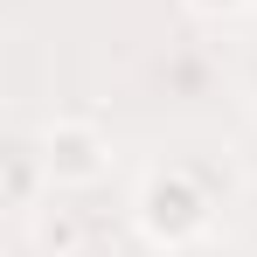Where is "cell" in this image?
I'll return each instance as SVG.
<instances>
[{"mask_svg": "<svg viewBox=\"0 0 257 257\" xmlns=\"http://www.w3.org/2000/svg\"><path fill=\"white\" fill-rule=\"evenodd\" d=\"M139 229L153 243L181 250V243H195L209 229V195L188 174H146V188H139Z\"/></svg>", "mask_w": 257, "mask_h": 257, "instance_id": "obj_1", "label": "cell"}, {"mask_svg": "<svg viewBox=\"0 0 257 257\" xmlns=\"http://www.w3.org/2000/svg\"><path fill=\"white\" fill-rule=\"evenodd\" d=\"M42 174L49 181H97L104 174V132L77 125V118H56L42 132Z\"/></svg>", "mask_w": 257, "mask_h": 257, "instance_id": "obj_2", "label": "cell"}, {"mask_svg": "<svg viewBox=\"0 0 257 257\" xmlns=\"http://www.w3.org/2000/svg\"><path fill=\"white\" fill-rule=\"evenodd\" d=\"M35 160H42V153H35ZM35 160L14 153V174H7V202H14V209H28V195H35Z\"/></svg>", "mask_w": 257, "mask_h": 257, "instance_id": "obj_3", "label": "cell"}, {"mask_svg": "<svg viewBox=\"0 0 257 257\" xmlns=\"http://www.w3.org/2000/svg\"><path fill=\"white\" fill-rule=\"evenodd\" d=\"M42 236H49V243H56V250H70V243H77V229H70L63 215H56V222H42Z\"/></svg>", "mask_w": 257, "mask_h": 257, "instance_id": "obj_4", "label": "cell"}, {"mask_svg": "<svg viewBox=\"0 0 257 257\" xmlns=\"http://www.w3.org/2000/svg\"><path fill=\"white\" fill-rule=\"evenodd\" d=\"M188 7H202V14H236L243 0H188Z\"/></svg>", "mask_w": 257, "mask_h": 257, "instance_id": "obj_5", "label": "cell"}]
</instances>
